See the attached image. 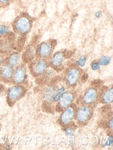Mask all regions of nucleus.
<instances>
[{
	"mask_svg": "<svg viewBox=\"0 0 113 150\" xmlns=\"http://www.w3.org/2000/svg\"><path fill=\"white\" fill-rule=\"evenodd\" d=\"M12 27L15 33L24 36L31 31V20L26 15H20L16 18L12 23Z\"/></svg>",
	"mask_w": 113,
	"mask_h": 150,
	"instance_id": "1",
	"label": "nucleus"
},
{
	"mask_svg": "<svg viewBox=\"0 0 113 150\" xmlns=\"http://www.w3.org/2000/svg\"><path fill=\"white\" fill-rule=\"evenodd\" d=\"M54 40L41 42L37 46L36 52L37 58L47 60L52 55L54 47L55 46Z\"/></svg>",
	"mask_w": 113,
	"mask_h": 150,
	"instance_id": "2",
	"label": "nucleus"
},
{
	"mask_svg": "<svg viewBox=\"0 0 113 150\" xmlns=\"http://www.w3.org/2000/svg\"><path fill=\"white\" fill-rule=\"evenodd\" d=\"M48 65L47 60L37 58L31 62L30 71L34 77H41L46 71Z\"/></svg>",
	"mask_w": 113,
	"mask_h": 150,
	"instance_id": "3",
	"label": "nucleus"
},
{
	"mask_svg": "<svg viewBox=\"0 0 113 150\" xmlns=\"http://www.w3.org/2000/svg\"><path fill=\"white\" fill-rule=\"evenodd\" d=\"M25 94L23 86L17 85L10 88L7 92V100L10 105H12L20 99Z\"/></svg>",
	"mask_w": 113,
	"mask_h": 150,
	"instance_id": "4",
	"label": "nucleus"
},
{
	"mask_svg": "<svg viewBox=\"0 0 113 150\" xmlns=\"http://www.w3.org/2000/svg\"><path fill=\"white\" fill-rule=\"evenodd\" d=\"M82 73L80 68L73 66L70 67L66 71L65 74V80L69 86H74L77 85L81 78Z\"/></svg>",
	"mask_w": 113,
	"mask_h": 150,
	"instance_id": "5",
	"label": "nucleus"
},
{
	"mask_svg": "<svg viewBox=\"0 0 113 150\" xmlns=\"http://www.w3.org/2000/svg\"><path fill=\"white\" fill-rule=\"evenodd\" d=\"M13 38L11 33L5 36H0V54H6L11 52L13 47Z\"/></svg>",
	"mask_w": 113,
	"mask_h": 150,
	"instance_id": "6",
	"label": "nucleus"
},
{
	"mask_svg": "<svg viewBox=\"0 0 113 150\" xmlns=\"http://www.w3.org/2000/svg\"><path fill=\"white\" fill-rule=\"evenodd\" d=\"M26 78V71L25 67L19 65L13 70L11 81L16 85H20L25 81Z\"/></svg>",
	"mask_w": 113,
	"mask_h": 150,
	"instance_id": "7",
	"label": "nucleus"
},
{
	"mask_svg": "<svg viewBox=\"0 0 113 150\" xmlns=\"http://www.w3.org/2000/svg\"><path fill=\"white\" fill-rule=\"evenodd\" d=\"M92 115L91 107L88 105L83 106L79 108L76 114V118L79 123H86L90 119Z\"/></svg>",
	"mask_w": 113,
	"mask_h": 150,
	"instance_id": "8",
	"label": "nucleus"
},
{
	"mask_svg": "<svg viewBox=\"0 0 113 150\" xmlns=\"http://www.w3.org/2000/svg\"><path fill=\"white\" fill-rule=\"evenodd\" d=\"M64 52L58 51L51 56L50 58L49 65L54 70H60L62 67L64 59Z\"/></svg>",
	"mask_w": 113,
	"mask_h": 150,
	"instance_id": "9",
	"label": "nucleus"
},
{
	"mask_svg": "<svg viewBox=\"0 0 113 150\" xmlns=\"http://www.w3.org/2000/svg\"><path fill=\"white\" fill-rule=\"evenodd\" d=\"M74 98L73 94L70 92L64 93L59 100V103L56 107L58 111H62L69 107L72 102Z\"/></svg>",
	"mask_w": 113,
	"mask_h": 150,
	"instance_id": "10",
	"label": "nucleus"
},
{
	"mask_svg": "<svg viewBox=\"0 0 113 150\" xmlns=\"http://www.w3.org/2000/svg\"><path fill=\"white\" fill-rule=\"evenodd\" d=\"M76 115V109L75 107L70 105L64 109V111L61 115L60 117V122L63 125H67L71 123L74 119Z\"/></svg>",
	"mask_w": 113,
	"mask_h": 150,
	"instance_id": "11",
	"label": "nucleus"
},
{
	"mask_svg": "<svg viewBox=\"0 0 113 150\" xmlns=\"http://www.w3.org/2000/svg\"><path fill=\"white\" fill-rule=\"evenodd\" d=\"M14 69L4 63L0 67V80L4 82L11 81Z\"/></svg>",
	"mask_w": 113,
	"mask_h": 150,
	"instance_id": "12",
	"label": "nucleus"
},
{
	"mask_svg": "<svg viewBox=\"0 0 113 150\" xmlns=\"http://www.w3.org/2000/svg\"><path fill=\"white\" fill-rule=\"evenodd\" d=\"M36 49L37 47L34 44L29 45L26 47L22 56V59L25 63H31L37 57Z\"/></svg>",
	"mask_w": 113,
	"mask_h": 150,
	"instance_id": "13",
	"label": "nucleus"
},
{
	"mask_svg": "<svg viewBox=\"0 0 113 150\" xmlns=\"http://www.w3.org/2000/svg\"><path fill=\"white\" fill-rule=\"evenodd\" d=\"M20 57V54L19 52H14L9 54V56L4 59V63L14 69L19 65Z\"/></svg>",
	"mask_w": 113,
	"mask_h": 150,
	"instance_id": "14",
	"label": "nucleus"
},
{
	"mask_svg": "<svg viewBox=\"0 0 113 150\" xmlns=\"http://www.w3.org/2000/svg\"><path fill=\"white\" fill-rule=\"evenodd\" d=\"M97 90L94 88H90L87 90L83 97V100L85 104L90 105L95 102L97 99Z\"/></svg>",
	"mask_w": 113,
	"mask_h": 150,
	"instance_id": "15",
	"label": "nucleus"
},
{
	"mask_svg": "<svg viewBox=\"0 0 113 150\" xmlns=\"http://www.w3.org/2000/svg\"><path fill=\"white\" fill-rule=\"evenodd\" d=\"M101 96V99L102 103L106 104L112 103L113 100V88L106 89L104 92H102Z\"/></svg>",
	"mask_w": 113,
	"mask_h": 150,
	"instance_id": "16",
	"label": "nucleus"
},
{
	"mask_svg": "<svg viewBox=\"0 0 113 150\" xmlns=\"http://www.w3.org/2000/svg\"><path fill=\"white\" fill-rule=\"evenodd\" d=\"M111 58L109 56H102L98 60V62L101 66H106L108 65L110 63Z\"/></svg>",
	"mask_w": 113,
	"mask_h": 150,
	"instance_id": "17",
	"label": "nucleus"
},
{
	"mask_svg": "<svg viewBox=\"0 0 113 150\" xmlns=\"http://www.w3.org/2000/svg\"><path fill=\"white\" fill-rule=\"evenodd\" d=\"M10 27L6 24L0 25V36H5L10 33Z\"/></svg>",
	"mask_w": 113,
	"mask_h": 150,
	"instance_id": "18",
	"label": "nucleus"
},
{
	"mask_svg": "<svg viewBox=\"0 0 113 150\" xmlns=\"http://www.w3.org/2000/svg\"><path fill=\"white\" fill-rule=\"evenodd\" d=\"M64 91H65V88H64V86H63L61 88H59V89H57L56 92V94L55 95L54 98H53V101L54 102H57V101H58L60 97L62 96L63 93H64Z\"/></svg>",
	"mask_w": 113,
	"mask_h": 150,
	"instance_id": "19",
	"label": "nucleus"
},
{
	"mask_svg": "<svg viewBox=\"0 0 113 150\" xmlns=\"http://www.w3.org/2000/svg\"><path fill=\"white\" fill-rule=\"evenodd\" d=\"M86 59V57L85 56H82L79 57L78 59L76 61V66L79 68L84 67L85 65Z\"/></svg>",
	"mask_w": 113,
	"mask_h": 150,
	"instance_id": "20",
	"label": "nucleus"
},
{
	"mask_svg": "<svg viewBox=\"0 0 113 150\" xmlns=\"http://www.w3.org/2000/svg\"><path fill=\"white\" fill-rule=\"evenodd\" d=\"M12 1V0H0V8L8 6Z\"/></svg>",
	"mask_w": 113,
	"mask_h": 150,
	"instance_id": "21",
	"label": "nucleus"
},
{
	"mask_svg": "<svg viewBox=\"0 0 113 150\" xmlns=\"http://www.w3.org/2000/svg\"><path fill=\"white\" fill-rule=\"evenodd\" d=\"M100 66L98 61H94L91 64V67L93 71H96L100 69Z\"/></svg>",
	"mask_w": 113,
	"mask_h": 150,
	"instance_id": "22",
	"label": "nucleus"
},
{
	"mask_svg": "<svg viewBox=\"0 0 113 150\" xmlns=\"http://www.w3.org/2000/svg\"><path fill=\"white\" fill-rule=\"evenodd\" d=\"M102 15L103 14H102V12L100 11H96L94 14L95 17L98 19H101L102 17Z\"/></svg>",
	"mask_w": 113,
	"mask_h": 150,
	"instance_id": "23",
	"label": "nucleus"
},
{
	"mask_svg": "<svg viewBox=\"0 0 113 150\" xmlns=\"http://www.w3.org/2000/svg\"><path fill=\"white\" fill-rule=\"evenodd\" d=\"M92 85L94 87H98L101 85V82L100 81H95L93 82Z\"/></svg>",
	"mask_w": 113,
	"mask_h": 150,
	"instance_id": "24",
	"label": "nucleus"
},
{
	"mask_svg": "<svg viewBox=\"0 0 113 150\" xmlns=\"http://www.w3.org/2000/svg\"><path fill=\"white\" fill-rule=\"evenodd\" d=\"M87 79H88V75H87V74L84 73L81 75L80 79H81V80L82 81H83V82L86 81Z\"/></svg>",
	"mask_w": 113,
	"mask_h": 150,
	"instance_id": "25",
	"label": "nucleus"
},
{
	"mask_svg": "<svg viewBox=\"0 0 113 150\" xmlns=\"http://www.w3.org/2000/svg\"><path fill=\"white\" fill-rule=\"evenodd\" d=\"M65 133L67 135H71L73 133V129L72 128H68L65 130Z\"/></svg>",
	"mask_w": 113,
	"mask_h": 150,
	"instance_id": "26",
	"label": "nucleus"
},
{
	"mask_svg": "<svg viewBox=\"0 0 113 150\" xmlns=\"http://www.w3.org/2000/svg\"><path fill=\"white\" fill-rule=\"evenodd\" d=\"M4 88L3 85L0 84V96L1 94L4 93Z\"/></svg>",
	"mask_w": 113,
	"mask_h": 150,
	"instance_id": "27",
	"label": "nucleus"
},
{
	"mask_svg": "<svg viewBox=\"0 0 113 150\" xmlns=\"http://www.w3.org/2000/svg\"><path fill=\"white\" fill-rule=\"evenodd\" d=\"M4 59L2 54H0V67L3 64L4 62Z\"/></svg>",
	"mask_w": 113,
	"mask_h": 150,
	"instance_id": "28",
	"label": "nucleus"
},
{
	"mask_svg": "<svg viewBox=\"0 0 113 150\" xmlns=\"http://www.w3.org/2000/svg\"><path fill=\"white\" fill-rule=\"evenodd\" d=\"M113 143V139H112V137H110L109 138L108 140L107 141V144L109 146L111 144Z\"/></svg>",
	"mask_w": 113,
	"mask_h": 150,
	"instance_id": "29",
	"label": "nucleus"
},
{
	"mask_svg": "<svg viewBox=\"0 0 113 150\" xmlns=\"http://www.w3.org/2000/svg\"><path fill=\"white\" fill-rule=\"evenodd\" d=\"M0 150H1V148H0Z\"/></svg>",
	"mask_w": 113,
	"mask_h": 150,
	"instance_id": "30",
	"label": "nucleus"
}]
</instances>
